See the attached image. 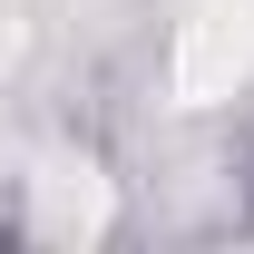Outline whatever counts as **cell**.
Segmentation results:
<instances>
[{
  "instance_id": "obj_2",
  "label": "cell",
  "mask_w": 254,
  "mask_h": 254,
  "mask_svg": "<svg viewBox=\"0 0 254 254\" xmlns=\"http://www.w3.org/2000/svg\"><path fill=\"white\" fill-rule=\"evenodd\" d=\"M30 225L49 235V245H88L98 225H108V176H98L88 157H39V176H30Z\"/></svg>"
},
{
  "instance_id": "obj_1",
  "label": "cell",
  "mask_w": 254,
  "mask_h": 254,
  "mask_svg": "<svg viewBox=\"0 0 254 254\" xmlns=\"http://www.w3.org/2000/svg\"><path fill=\"white\" fill-rule=\"evenodd\" d=\"M254 78V0H186L176 20V98L215 108Z\"/></svg>"
}]
</instances>
